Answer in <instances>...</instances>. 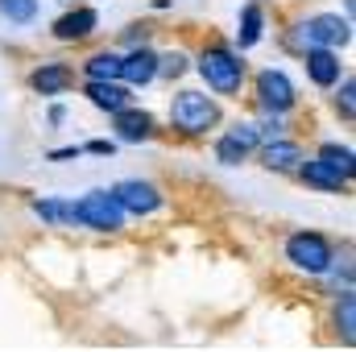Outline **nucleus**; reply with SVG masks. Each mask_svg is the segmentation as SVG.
Here are the masks:
<instances>
[{
    "mask_svg": "<svg viewBox=\"0 0 356 352\" xmlns=\"http://www.w3.org/2000/svg\"><path fill=\"white\" fill-rule=\"evenodd\" d=\"M195 71L203 75V83L216 91V95H241L245 91V79H249V63L241 50L224 46V42H211L199 50L195 58Z\"/></svg>",
    "mask_w": 356,
    "mask_h": 352,
    "instance_id": "nucleus-1",
    "label": "nucleus"
},
{
    "mask_svg": "<svg viewBox=\"0 0 356 352\" xmlns=\"http://www.w3.org/2000/svg\"><path fill=\"white\" fill-rule=\"evenodd\" d=\"M220 120H224V112H220V104L207 91L186 88L170 99V129L178 137H207Z\"/></svg>",
    "mask_w": 356,
    "mask_h": 352,
    "instance_id": "nucleus-2",
    "label": "nucleus"
},
{
    "mask_svg": "<svg viewBox=\"0 0 356 352\" xmlns=\"http://www.w3.org/2000/svg\"><path fill=\"white\" fill-rule=\"evenodd\" d=\"M286 262L294 265L298 273L319 278V273H327L332 262H336V245H332V237H323L315 228H298V232L286 237Z\"/></svg>",
    "mask_w": 356,
    "mask_h": 352,
    "instance_id": "nucleus-3",
    "label": "nucleus"
},
{
    "mask_svg": "<svg viewBox=\"0 0 356 352\" xmlns=\"http://www.w3.org/2000/svg\"><path fill=\"white\" fill-rule=\"evenodd\" d=\"M124 207L112 199V191H88L83 199L71 203V224L91 228V232H120L124 228Z\"/></svg>",
    "mask_w": 356,
    "mask_h": 352,
    "instance_id": "nucleus-4",
    "label": "nucleus"
},
{
    "mask_svg": "<svg viewBox=\"0 0 356 352\" xmlns=\"http://www.w3.org/2000/svg\"><path fill=\"white\" fill-rule=\"evenodd\" d=\"M253 95H257V108H261V112H277V116L294 112V104H298V88L290 83V75H286L282 67H266V71H257V79H253Z\"/></svg>",
    "mask_w": 356,
    "mask_h": 352,
    "instance_id": "nucleus-5",
    "label": "nucleus"
},
{
    "mask_svg": "<svg viewBox=\"0 0 356 352\" xmlns=\"http://www.w3.org/2000/svg\"><path fill=\"white\" fill-rule=\"evenodd\" d=\"M302 46H323V50H344L353 42V17H340V13H315L307 17L302 25Z\"/></svg>",
    "mask_w": 356,
    "mask_h": 352,
    "instance_id": "nucleus-6",
    "label": "nucleus"
},
{
    "mask_svg": "<svg viewBox=\"0 0 356 352\" xmlns=\"http://www.w3.org/2000/svg\"><path fill=\"white\" fill-rule=\"evenodd\" d=\"M112 199L124 207V216H154V211L166 207V195H162L154 182H145V178H124V182H116V186H112Z\"/></svg>",
    "mask_w": 356,
    "mask_h": 352,
    "instance_id": "nucleus-7",
    "label": "nucleus"
},
{
    "mask_svg": "<svg viewBox=\"0 0 356 352\" xmlns=\"http://www.w3.org/2000/svg\"><path fill=\"white\" fill-rule=\"evenodd\" d=\"M112 133L120 145H141V141H154L158 137V120L149 108H137V104H124L120 112H112Z\"/></svg>",
    "mask_w": 356,
    "mask_h": 352,
    "instance_id": "nucleus-8",
    "label": "nucleus"
},
{
    "mask_svg": "<svg viewBox=\"0 0 356 352\" xmlns=\"http://www.w3.org/2000/svg\"><path fill=\"white\" fill-rule=\"evenodd\" d=\"M71 83H75V71H71L67 63H58V58H46V63H38V67L29 71V91L42 95V99L67 95Z\"/></svg>",
    "mask_w": 356,
    "mask_h": 352,
    "instance_id": "nucleus-9",
    "label": "nucleus"
},
{
    "mask_svg": "<svg viewBox=\"0 0 356 352\" xmlns=\"http://www.w3.org/2000/svg\"><path fill=\"white\" fill-rule=\"evenodd\" d=\"M158 79V50L149 46H133L129 54H120V83L124 88H149Z\"/></svg>",
    "mask_w": 356,
    "mask_h": 352,
    "instance_id": "nucleus-10",
    "label": "nucleus"
},
{
    "mask_svg": "<svg viewBox=\"0 0 356 352\" xmlns=\"http://www.w3.org/2000/svg\"><path fill=\"white\" fill-rule=\"evenodd\" d=\"M302 67H307V79L315 88H336L340 75H344V63H340V50H323V46H311L302 50Z\"/></svg>",
    "mask_w": 356,
    "mask_h": 352,
    "instance_id": "nucleus-11",
    "label": "nucleus"
},
{
    "mask_svg": "<svg viewBox=\"0 0 356 352\" xmlns=\"http://www.w3.org/2000/svg\"><path fill=\"white\" fill-rule=\"evenodd\" d=\"M95 29H99V13H95L91 4H79V8L63 13V17H58V21L50 25L54 42H88Z\"/></svg>",
    "mask_w": 356,
    "mask_h": 352,
    "instance_id": "nucleus-12",
    "label": "nucleus"
},
{
    "mask_svg": "<svg viewBox=\"0 0 356 352\" xmlns=\"http://www.w3.org/2000/svg\"><path fill=\"white\" fill-rule=\"evenodd\" d=\"M257 158H261L266 170H298V162L307 158V150L298 141H290V137H269V141L257 145Z\"/></svg>",
    "mask_w": 356,
    "mask_h": 352,
    "instance_id": "nucleus-13",
    "label": "nucleus"
},
{
    "mask_svg": "<svg viewBox=\"0 0 356 352\" xmlns=\"http://www.w3.org/2000/svg\"><path fill=\"white\" fill-rule=\"evenodd\" d=\"M261 38H266V8L257 4V0H249L245 8H241V17H236V46L232 50H253V46H261Z\"/></svg>",
    "mask_w": 356,
    "mask_h": 352,
    "instance_id": "nucleus-14",
    "label": "nucleus"
},
{
    "mask_svg": "<svg viewBox=\"0 0 356 352\" xmlns=\"http://www.w3.org/2000/svg\"><path fill=\"white\" fill-rule=\"evenodd\" d=\"M83 95L91 99V108L99 112H120L124 104H133V88H124L120 79H108V83H83Z\"/></svg>",
    "mask_w": 356,
    "mask_h": 352,
    "instance_id": "nucleus-15",
    "label": "nucleus"
},
{
    "mask_svg": "<svg viewBox=\"0 0 356 352\" xmlns=\"http://www.w3.org/2000/svg\"><path fill=\"white\" fill-rule=\"evenodd\" d=\"M294 175L302 178L307 186H315V191H348V178L340 175V170H332L323 158H302Z\"/></svg>",
    "mask_w": 356,
    "mask_h": 352,
    "instance_id": "nucleus-16",
    "label": "nucleus"
},
{
    "mask_svg": "<svg viewBox=\"0 0 356 352\" xmlns=\"http://www.w3.org/2000/svg\"><path fill=\"white\" fill-rule=\"evenodd\" d=\"M332 323H336L340 344H344V349H353V340H356V298H353V286H348V290H340L336 311H332Z\"/></svg>",
    "mask_w": 356,
    "mask_h": 352,
    "instance_id": "nucleus-17",
    "label": "nucleus"
},
{
    "mask_svg": "<svg viewBox=\"0 0 356 352\" xmlns=\"http://www.w3.org/2000/svg\"><path fill=\"white\" fill-rule=\"evenodd\" d=\"M83 79L88 83H108V79H120V50H95L83 63Z\"/></svg>",
    "mask_w": 356,
    "mask_h": 352,
    "instance_id": "nucleus-18",
    "label": "nucleus"
},
{
    "mask_svg": "<svg viewBox=\"0 0 356 352\" xmlns=\"http://www.w3.org/2000/svg\"><path fill=\"white\" fill-rule=\"evenodd\" d=\"M315 158H323V162H327V166H332V170H340V175L348 178V182H353L356 158H353V150H348V145H340V141H323V145H319V154H315Z\"/></svg>",
    "mask_w": 356,
    "mask_h": 352,
    "instance_id": "nucleus-19",
    "label": "nucleus"
},
{
    "mask_svg": "<svg viewBox=\"0 0 356 352\" xmlns=\"http://www.w3.org/2000/svg\"><path fill=\"white\" fill-rule=\"evenodd\" d=\"M33 216L42 220V224H54V228H63V224H71V199H33Z\"/></svg>",
    "mask_w": 356,
    "mask_h": 352,
    "instance_id": "nucleus-20",
    "label": "nucleus"
},
{
    "mask_svg": "<svg viewBox=\"0 0 356 352\" xmlns=\"http://www.w3.org/2000/svg\"><path fill=\"white\" fill-rule=\"evenodd\" d=\"M249 145L241 141V137H232V133H224V137H216V162L220 166H241V162H249Z\"/></svg>",
    "mask_w": 356,
    "mask_h": 352,
    "instance_id": "nucleus-21",
    "label": "nucleus"
},
{
    "mask_svg": "<svg viewBox=\"0 0 356 352\" xmlns=\"http://www.w3.org/2000/svg\"><path fill=\"white\" fill-rule=\"evenodd\" d=\"M0 17L8 25H33L38 21V0H0Z\"/></svg>",
    "mask_w": 356,
    "mask_h": 352,
    "instance_id": "nucleus-22",
    "label": "nucleus"
},
{
    "mask_svg": "<svg viewBox=\"0 0 356 352\" xmlns=\"http://www.w3.org/2000/svg\"><path fill=\"white\" fill-rule=\"evenodd\" d=\"M191 71V58L182 54V50H166V54H158V79H182Z\"/></svg>",
    "mask_w": 356,
    "mask_h": 352,
    "instance_id": "nucleus-23",
    "label": "nucleus"
},
{
    "mask_svg": "<svg viewBox=\"0 0 356 352\" xmlns=\"http://www.w3.org/2000/svg\"><path fill=\"white\" fill-rule=\"evenodd\" d=\"M336 112H340V116H344V125H353V116H356V79L353 75H340V83H336Z\"/></svg>",
    "mask_w": 356,
    "mask_h": 352,
    "instance_id": "nucleus-24",
    "label": "nucleus"
},
{
    "mask_svg": "<svg viewBox=\"0 0 356 352\" xmlns=\"http://www.w3.org/2000/svg\"><path fill=\"white\" fill-rule=\"evenodd\" d=\"M228 133H232V137H241V141H245V145L257 154V145H261V133H257V125H253V120H236Z\"/></svg>",
    "mask_w": 356,
    "mask_h": 352,
    "instance_id": "nucleus-25",
    "label": "nucleus"
},
{
    "mask_svg": "<svg viewBox=\"0 0 356 352\" xmlns=\"http://www.w3.org/2000/svg\"><path fill=\"white\" fill-rule=\"evenodd\" d=\"M124 46L133 50V46H149V25H129L124 29Z\"/></svg>",
    "mask_w": 356,
    "mask_h": 352,
    "instance_id": "nucleus-26",
    "label": "nucleus"
},
{
    "mask_svg": "<svg viewBox=\"0 0 356 352\" xmlns=\"http://www.w3.org/2000/svg\"><path fill=\"white\" fill-rule=\"evenodd\" d=\"M83 154H95V158H112V154H116V141H104V137H95V141H88V145H83Z\"/></svg>",
    "mask_w": 356,
    "mask_h": 352,
    "instance_id": "nucleus-27",
    "label": "nucleus"
},
{
    "mask_svg": "<svg viewBox=\"0 0 356 352\" xmlns=\"http://www.w3.org/2000/svg\"><path fill=\"white\" fill-rule=\"evenodd\" d=\"M79 154H83V145H67V150H54L50 162H71V158H79Z\"/></svg>",
    "mask_w": 356,
    "mask_h": 352,
    "instance_id": "nucleus-28",
    "label": "nucleus"
},
{
    "mask_svg": "<svg viewBox=\"0 0 356 352\" xmlns=\"http://www.w3.org/2000/svg\"><path fill=\"white\" fill-rule=\"evenodd\" d=\"M46 120H50V125H63V120H67V108H63V104H54V108L46 112Z\"/></svg>",
    "mask_w": 356,
    "mask_h": 352,
    "instance_id": "nucleus-29",
    "label": "nucleus"
}]
</instances>
